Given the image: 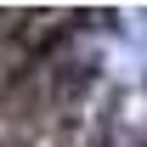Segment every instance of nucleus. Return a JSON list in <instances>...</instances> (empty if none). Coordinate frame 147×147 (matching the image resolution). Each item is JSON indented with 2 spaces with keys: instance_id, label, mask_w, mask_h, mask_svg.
Here are the masks:
<instances>
[{
  "instance_id": "obj_1",
  "label": "nucleus",
  "mask_w": 147,
  "mask_h": 147,
  "mask_svg": "<svg viewBox=\"0 0 147 147\" xmlns=\"http://www.w3.org/2000/svg\"><path fill=\"white\" fill-rule=\"evenodd\" d=\"M91 85H96V57H57V68H51V108L57 113H68V108H79L85 96H91Z\"/></svg>"
}]
</instances>
